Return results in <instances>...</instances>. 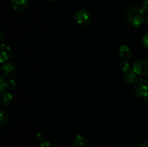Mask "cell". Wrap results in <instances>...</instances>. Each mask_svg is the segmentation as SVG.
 Returning a JSON list of instances; mask_svg holds the SVG:
<instances>
[{
    "instance_id": "cell-1",
    "label": "cell",
    "mask_w": 148,
    "mask_h": 147,
    "mask_svg": "<svg viewBox=\"0 0 148 147\" xmlns=\"http://www.w3.org/2000/svg\"><path fill=\"white\" fill-rule=\"evenodd\" d=\"M147 14L142 7L131 6L127 14V19L129 22L134 27H140L146 22Z\"/></svg>"
},
{
    "instance_id": "cell-2",
    "label": "cell",
    "mask_w": 148,
    "mask_h": 147,
    "mask_svg": "<svg viewBox=\"0 0 148 147\" xmlns=\"http://www.w3.org/2000/svg\"><path fill=\"white\" fill-rule=\"evenodd\" d=\"M133 91L137 97H145L148 95V82L142 78L137 79L133 84Z\"/></svg>"
},
{
    "instance_id": "cell-3",
    "label": "cell",
    "mask_w": 148,
    "mask_h": 147,
    "mask_svg": "<svg viewBox=\"0 0 148 147\" xmlns=\"http://www.w3.org/2000/svg\"><path fill=\"white\" fill-rule=\"evenodd\" d=\"M75 21L78 25L85 26L89 24L92 19V15L90 11L85 9H81L78 10L75 14Z\"/></svg>"
},
{
    "instance_id": "cell-4",
    "label": "cell",
    "mask_w": 148,
    "mask_h": 147,
    "mask_svg": "<svg viewBox=\"0 0 148 147\" xmlns=\"http://www.w3.org/2000/svg\"><path fill=\"white\" fill-rule=\"evenodd\" d=\"M132 70L140 76L146 75L148 74V61L144 59L137 60L133 64Z\"/></svg>"
},
{
    "instance_id": "cell-5",
    "label": "cell",
    "mask_w": 148,
    "mask_h": 147,
    "mask_svg": "<svg viewBox=\"0 0 148 147\" xmlns=\"http://www.w3.org/2000/svg\"><path fill=\"white\" fill-rule=\"evenodd\" d=\"M1 72L3 76L11 77L14 76L17 73V68L15 65L10 61H6L1 65Z\"/></svg>"
},
{
    "instance_id": "cell-6",
    "label": "cell",
    "mask_w": 148,
    "mask_h": 147,
    "mask_svg": "<svg viewBox=\"0 0 148 147\" xmlns=\"http://www.w3.org/2000/svg\"><path fill=\"white\" fill-rule=\"evenodd\" d=\"M12 52L10 46L4 43H1L0 46V62L4 63L7 61L11 56Z\"/></svg>"
},
{
    "instance_id": "cell-7",
    "label": "cell",
    "mask_w": 148,
    "mask_h": 147,
    "mask_svg": "<svg viewBox=\"0 0 148 147\" xmlns=\"http://www.w3.org/2000/svg\"><path fill=\"white\" fill-rule=\"evenodd\" d=\"M28 0H11V6L15 11H24L28 7Z\"/></svg>"
},
{
    "instance_id": "cell-8",
    "label": "cell",
    "mask_w": 148,
    "mask_h": 147,
    "mask_svg": "<svg viewBox=\"0 0 148 147\" xmlns=\"http://www.w3.org/2000/svg\"><path fill=\"white\" fill-rule=\"evenodd\" d=\"M12 102V95L7 91H3L0 94V102L3 106H8Z\"/></svg>"
},
{
    "instance_id": "cell-9",
    "label": "cell",
    "mask_w": 148,
    "mask_h": 147,
    "mask_svg": "<svg viewBox=\"0 0 148 147\" xmlns=\"http://www.w3.org/2000/svg\"><path fill=\"white\" fill-rule=\"evenodd\" d=\"M119 53L124 60H129L132 57V51L126 45H121L119 48Z\"/></svg>"
},
{
    "instance_id": "cell-10",
    "label": "cell",
    "mask_w": 148,
    "mask_h": 147,
    "mask_svg": "<svg viewBox=\"0 0 148 147\" xmlns=\"http://www.w3.org/2000/svg\"><path fill=\"white\" fill-rule=\"evenodd\" d=\"M137 74L133 70H129L124 74V80L127 83H134L137 79Z\"/></svg>"
},
{
    "instance_id": "cell-11",
    "label": "cell",
    "mask_w": 148,
    "mask_h": 147,
    "mask_svg": "<svg viewBox=\"0 0 148 147\" xmlns=\"http://www.w3.org/2000/svg\"><path fill=\"white\" fill-rule=\"evenodd\" d=\"M85 143H86V139L85 136L81 134L77 135L73 140L74 147H83Z\"/></svg>"
},
{
    "instance_id": "cell-12",
    "label": "cell",
    "mask_w": 148,
    "mask_h": 147,
    "mask_svg": "<svg viewBox=\"0 0 148 147\" xmlns=\"http://www.w3.org/2000/svg\"><path fill=\"white\" fill-rule=\"evenodd\" d=\"M9 122V116L7 112L4 110H0V126L3 127L7 125Z\"/></svg>"
},
{
    "instance_id": "cell-13",
    "label": "cell",
    "mask_w": 148,
    "mask_h": 147,
    "mask_svg": "<svg viewBox=\"0 0 148 147\" xmlns=\"http://www.w3.org/2000/svg\"><path fill=\"white\" fill-rule=\"evenodd\" d=\"M16 87V82L13 79H7L6 81V89L9 90L14 89Z\"/></svg>"
},
{
    "instance_id": "cell-14",
    "label": "cell",
    "mask_w": 148,
    "mask_h": 147,
    "mask_svg": "<svg viewBox=\"0 0 148 147\" xmlns=\"http://www.w3.org/2000/svg\"><path fill=\"white\" fill-rule=\"evenodd\" d=\"M130 64L127 60H124L121 63V70L123 72H127V71L130 70Z\"/></svg>"
},
{
    "instance_id": "cell-15",
    "label": "cell",
    "mask_w": 148,
    "mask_h": 147,
    "mask_svg": "<svg viewBox=\"0 0 148 147\" xmlns=\"http://www.w3.org/2000/svg\"><path fill=\"white\" fill-rule=\"evenodd\" d=\"M143 44L146 48H148V32L144 35L143 37Z\"/></svg>"
},
{
    "instance_id": "cell-16",
    "label": "cell",
    "mask_w": 148,
    "mask_h": 147,
    "mask_svg": "<svg viewBox=\"0 0 148 147\" xmlns=\"http://www.w3.org/2000/svg\"><path fill=\"white\" fill-rule=\"evenodd\" d=\"M4 88H6V82H4V79L2 77H0V90L1 92L4 91Z\"/></svg>"
},
{
    "instance_id": "cell-17",
    "label": "cell",
    "mask_w": 148,
    "mask_h": 147,
    "mask_svg": "<svg viewBox=\"0 0 148 147\" xmlns=\"http://www.w3.org/2000/svg\"><path fill=\"white\" fill-rule=\"evenodd\" d=\"M142 8L144 10V11L146 13H148V0H145L144 2L143 3Z\"/></svg>"
},
{
    "instance_id": "cell-18",
    "label": "cell",
    "mask_w": 148,
    "mask_h": 147,
    "mask_svg": "<svg viewBox=\"0 0 148 147\" xmlns=\"http://www.w3.org/2000/svg\"><path fill=\"white\" fill-rule=\"evenodd\" d=\"M40 147H51V144L50 141H45L41 143L40 145Z\"/></svg>"
},
{
    "instance_id": "cell-19",
    "label": "cell",
    "mask_w": 148,
    "mask_h": 147,
    "mask_svg": "<svg viewBox=\"0 0 148 147\" xmlns=\"http://www.w3.org/2000/svg\"><path fill=\"white\" fill-rule=\"evenodd\" d=\"M139 147H148V142L147 141H143L140 144Z\"/></svg>"
},
{
    "instance_id": "cell-20",
    "label": "cell",
    "mask_w": 148,
    "mask_h": 147,
    "mask_svg": "<svg viewBox=\"0 0 148 147\" xmlns=\"http://www.w3.org/2000/svg\"><path fill=\"white\" fill-rule=\"evenodd\" d=\"M37 138L39 140V141H43V135L42 133H38L37 134Z\"/></svg>"
},
{
    "instance_id": "cell-21",
    "label": "cell",
    "mask_w": 148,
    "mask_h": 147,
    "mask_svg": "<svg viewBox=\"0 0 148 147\" xmlns=\"http://www.w3.org/2000/svg\"><path fill=\"white\" fill-rule=\"evenodd\" d=\"M145 101H146V102H148V95H147V96L145 97Z\"/></svg>"
},
{
    "instance_id": "cell-22",
    "label": "cell",
    "mask_w": 148,
    "mask_h": 147,
    "mask_svg": "<svg viewBox=\"0 0 148 147\" xmlns=\"http://www.w3.org/2000/svg\"><path fill=\"white\" fill-rule=\"evenodd\" d=\"M146 22L148 24V14H147V17H146Z\"/></svg>"
},
{
    "instance_id": "cell-23",
    "label": "cell",
    "mask_w": 148,
    "mask_h": 147,
    "mask_svg": "<svg viewBox=\"0 0 148 147\" xmlns=\"http://www.w3.org/2000/svg\"><path fill=\"white\" fill-rule=\"evenodd\" d=\"M1 40H3V35H2V33H1Z\"/></svg>"
},
{
    "instance_id": "cell-24",
    "label": "cell",
    "mask_w": 148,
    "mask_h": 147,
    "mask_svg": "<svg viewBox=\"0 0 148 147\" xmlns=\"http://www.w3.org/2000/svg\"><path fill=\"white\" fill-rule=\"evenodd\" d=\"M47 1H56V0H47Z\"/></svg>"
}]
</instances>
